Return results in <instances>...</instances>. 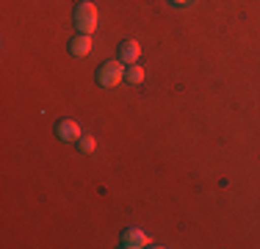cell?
Segmentation results:
<instances>
[{
  "label": "cell",
  "mask_w": 260,
  "mask_h": 249,
  "mask_svg": "<svg viewBox=\"0 0 260 249\" xmlns=\"http://www.w3.org/2000/svg\"><path fill=\"white\" fill-rule=\"evenodd\" d=\"M75 28L78 34H94L97 30V6L83 0L75 6Z\"/></svg>",
  "instance_id": "1"
},
{
  "label": "cell",
  "mask_w": 260,
  "mask_h": 249,
  "mask_svg": "<svg viewBox=\"0 0 260 249\" xmlns=\"http://www.w3.org/2000/svg\"><path fill=\"white\" fill-rule=\"evenodd\" d=\"M125 67L122 61H105V64L97 70V83L103 86V89H114V86H119L122 80H125Z\"/></svg>",
  "instance_id": "2"
},
{
  "label": "cell",
  "mask_w": 260,
  "mask_h": 249,
  "mask_svg": "<svg viewBox=\"0 0 260 249\" xmlns=\"http://www.w3.org/2000/svg\"><path fill=\"white\" fill-rule=\"evenodd\" d=\"M122 246L125 249H144V246H150V238H147L144 230L127 227L125 233H122Z\"/></svg>",
  "instance_id": "3"
},
{
  "label": "cell",
  "mask_w": 260,
  "mask_h": 249,
  "mask_svg": "<svg viewBox=\"0 0 260 249\" xmlns=\"http://www.w3.org/2000/svg\"><path fill=\"white\" fill-rule=\"evenodd\" d=\"M55 136L61 141H78L83 136V130H80V124L75 119H61V122H55Z\"/></svg>",
  "instance_id": "4"
},
{
  "label": "cell",
  "mask_w": 260,
  "mask_h": 249,
  "mask_svg": "<svg viewBox=\"0 0 260 249\" xmlns=\"http://www.w3.org/2000/svg\"><path fill=\"white\" fill-rule=\"evenodd\" d=\"M139 55H141V45L136 39H125L119 45V61H122V64H136Z\"/></svg>",
  "instance_id": "5"
},
{
  "label": "cell",
  "mask_w": 260,
  "mask_h": 249,
  "mask_svg": "<svg viewBox=\"0 0 260 249\" xmlns=\"http://www.w3.org/2000/svg\"><path fill=\"white\" fill-rule=\"evenodd\" d=\"M70 53L75 58H83V55L91 53V34H78L75 39L70 42Z\"/></svg>",
  "instance_id": "6"
},
{
  "label": "cell",
  "mask_w": 260,
  "mask_h": 249,
  "mask_svg": "<svg viewBox=\"0 0 260 249\" xmlns=\"http://www.w3.org/2000/svg\"><path fill=\"white\" fill-rule=\"evenodd\" d=\"M125 80H127V83H133V86H141V83H144V70L136 67V64H127L125 67Z\"/></svg>",
  "instance_id": "7"
},
{
  "label": "cell",
  "mask_w": 260,
  "mask_h": 249,
  "mask_svg": "<svg viewBox=\"0 0 260 249\" xmlns=\"http://www.w3.org/2000/svg\"><path fill=\"white\" fill-rule=\"evenodd\" d=\"M78 147H80V152H83V155H91V152L97 149V141H94V136L83 133V136L78 139Z\"/></svg>",
  "instance_id": "8"
},
{
  "label": "cell",
  "mask_w": 260,
  "mask_h": 249,
  "mask_svg": "<svg viewBox=\"0 0 260 249\" xmlns=\"http://www.w3.org/2000/svg\"><path fill=\"white\" fill-rule=\"evenodd\" d=\"M172 3H175V6H185L188 0H172Z\"/></svg>",
  "instance_id": "9"
}]
</instances>
